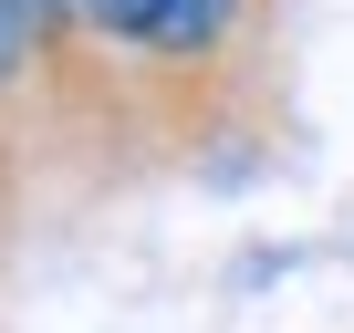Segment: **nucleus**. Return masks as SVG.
Returning <instances> with one entry per match:
<instances>
[{
	"instance_id": "nucleus-1",
	"label": "nucleus",
	"mask_w": 354,
	"mask_h": 333,
	"mask_svg": "<svg viewBox=\"0 0 354 333\" xmlns=\"http://www.w3.org/2000/svg\"><path fill=\"white\" fill-rule=\"evenodd\" d=\"M73 11L94 32V104H84V125L94 135L146 125L167 146H188L209 125L198 84L261 73V42H271L281 0H73Z\"/></svg>"
},
{
	"instance_id": "nucleus-2",
	"label": "nucleus",
	"mask_w": 354,
	"mask_h": 333,
	"mask_svg": "<svg viewBox=\"0 0 354 333\" xmlns=\"http://www.w3.org/2000/svg\"><path fill=\"white\" fill-rule=\"evenodd\" d=\"M84 32H53L42 11H32V0H0V104H21V94H63L73 73H84Z\"/></svg>"
},
{
	"instance_id": "nucleus-3",
	"label": "nucleus",
	"mask_w": 354,
	"mask_h": 333,
	"mask_svg": "<svg viewBox=\"0 0 354 333\" xmlns=\"http://www.w3.org/2000/svg\"><path fill=\"white\" fill-rule=\"evenodd\" d=\"M32 11H42L53 32H84V11H73V0H32Z\"/></svg>"
},
{
	"instance_id": "nucleus-4",
	"label": "nucleus",
	"mask_w": 354,
	"mask_h": 333,
	"mask_svg": "<svg viewBox=\"0 0 354 333\" xmlns=\"http://www.w3.org/2000/svg\"><path fill=\"white\" fill-rule=\"evenodd\" d=\"M0 209H11V125H0Z\"/></svg>"
}]
</instances>
